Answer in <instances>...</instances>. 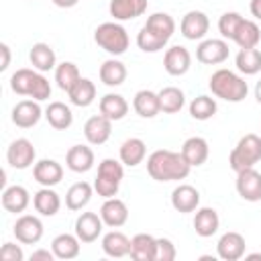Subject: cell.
Here are the masks:
<instances>
[{"mask_svg":"<svg viewBox=\"0 0 261 261\" xmlns=\"http://www.w3.org/2000/svg\"><path fill=\"white\" fill-rule=\"evenodd\" d=\"M192 165L186 161V157L175 151L159 149L153 151L147 159V171L155 181H179L190 175Z\"/></svg>","mask_w":261,"mask_h":261,"instance_id":"6da1fadb","label":"cell"},{"mask_svg":"<svg viewBox=\"0 0 261 261\" xmlns=\"http://www.w3.org/2000/svg\"><path fill=\"white\" fill-rule=\"evenodd\" d=\"M10 90L18 96H29L37 102L41 100H47L51 96V84L49 80L41 73V71H35V69H16L10 77Z\"/></svg>","mask_w":261,"mask_h":261,"instance_id":"7a4b0ae2","label":"cell"},{"mask_svg":"<svg viewBox=\"0 0 261 261\" xmlns=\"http://www.w3.org/2000/svg\"><path fill=\"white\" fill-rule=\"evenodd\" d=\"M208 86H210V92L216 98L226 100V102H241V100L247 98V92H249L247 82L239 73H234L230 69H224V67L216 69L210 75Z\"/></svg>","mask_w":261,"mask_h":261,"instance_id":"3957f363","label":"cell"},{"mask_svg":"<svg viewBox=\"0 0 261 261\" xmlns=\"http://www.w3.org/2000/svg\"><path fill=\"white\" fill-rule=\"evenodd\" d=\"M261 161V137L255 133H249L239 139L237 147L228 155V163L232 171H243L249 167H255V163Z\"/></svg>","mask_w":261,"mask_h":261,"instance_id":"277c9868","label":"cell"},{"mask_svg":"<svg viewBox=\"0 0 261 261\" xmlns=\"http://www.w3.org/2000/svg\"><path fill=\"white\" fill-rule=\"evenodd\" d=\"M122 161L116 159H102L98 165V175L94 179V192L102 198H114L118 194L120 181L124 177Z\"/></svg>","mask_w":261,"mask_h":261,"instance_id":"5b68a950","label":"cell"},{"mask_svg":"<svg viewBox=\"0 0 261 261\" xmlns=\"http://www.w3.org/2000/svg\"><path fill=\"white\" fill-rule=\"evenodd\" d=\"M94 41L98 47H102L106 53L110 55H122L128 49V33L122 24L118 22H102L96 31H94Z\"/></svg>","mask_w":261,"mask_h":261,"instance_id":"8992f818","label":"cell"},{"mask_svg":"<svg viewBox=\"0 0 261 261\" xmlns=\"http://www.w3.org/2000/svg\"><path fill=\"white\" fill-rule=\"evenodd\" d=\"M37 151L29 139H14L6 149V161L14 169H27L35 163Z\"/></svg>","mask_w":261,"mask_h":261,"instance_id":"52a82bcc","label":"cell"},{"mask_svg":"<svg viewBox=\"0 0 261 261\" xmlns=\"http://www.w3.org/2000/svg\"><path fill=\"white\" fill-rule=\"evenodd\" d=\"M228 43L224 39H206L196 49V59L204 65H218L228 59Z\"/></svg>","mask_w":261,"mask_h":261,"instance_id":"ba28073f","label":"cell"},{"mask_svg":"<svg viewBox=\"0 0 261 261\" xmlns=\"http://www.w3.org/2000/svg\"><path fill=\"white\" fill-rule=\"evenodd\" d=\"M12 232H14V237H16L18 243H22V245H35L43 237V222H41L39 216L22 214V216L16 218Z\"/></svg>","mask_w":261,"mask_h":261,"instance_id":"9c48e42d","label":"cell"},{"mask_svg":"<svg viewBox=\"0 0 261 261\" xmlns=\"http://www.w3.org/2000/svg\"><path fill=\"white\" fill-rule=\"evenodd\" d=\"M237 192L247 202L261 200V173L255 167L243 169L237 173Z\"/></svg>","mask_w":261,"mask_h":261,"instance_id":"30bf717a","label":"cell"},{"mask_svg":"<svg viewBox=\"0 0 261 261\" xmlns=\"http://www.w3.org/2000/svg\"><path fill=\"white\" fill-rule=\"evenodd\" d=\"M245 237L237 230H228L224 232L220 239H218V245H216V253L220 259L224 261H239L243 255H245Z\"/></svg>","mask_w":261,"mask_h":261,"instance_id":"8fae6325","label":"cell"},{"mask_svg":"<svg viewBox=\"0 0 261 261\" xmlns=\"http://www.w3.org/2000/svg\"><path fill=\"white\" fill-rule=\"evenodd\" d=\"M210 29V20L208 16L202 12V10H190L184 14L181 18V24H179V31L186 39L190 41H198V39H204L206 33Z\"/></svg>","mask_w":261,"mask_h":261,"instance_id":"7c38bea8","label":"cell"},{"mask_svg":"<svg viewBox=\"0 0 261 261\" xmlns=\"http://www.w3.org/2000/svg\"><path fill=\"white\" fill-rule=\"evenodd\" d=\"M112 135V120L104 114H94L84 124V137L90 145H104Z\"/></svg>","mask_w":261,"mask_h":261,"instance_id":"4fadbf2b","label":"cell"},{"mask_svg":"<svg viewBox=\"0 0 261 261\" xmlns=\"http://www.w3.org/2000/svg\"><path fill=\"white\" fill-rule=\"evenodd\" d=\"M104 220L96 212H82L75 218V234L82 243H94L102 234Z\"/></svg>","mask_w":261,"mask_h":261,"instance_id":"5bb4252c","label":"cell"},{"mask_svg":"<svg viewBox=\"0 0 261 261\" xmlns=\"http://www.w3.org/2000/svg\"><path fill=\"white\" fill-rule=\"evenodd\" d=\"M190 65H192V55L181 45L169 47L165 51V55H163V67H165V71L169 75H175V77L177 75H184V73H188Z\"/></svg>","mask_w":261,"mask_h":261,"instance_id":"9a60e30c","label":"cell"},{"mask_svg":"<svg viewBox=\"0 0 261 261\" xmlns=\"http://www.w3.org/2000/svg\"><path fill=\"white\" fill-rule=\"evenodd\" d=\"M43 116V110L37 100H20L12 108V122L18 128H33Z\"/></svg>","mask_w":261,"mask_h":261,"instance_id":"2e32d148","label":"cell"},{"mask_svg":"<svg viewBox=\"0 0 261 261\" xmlns=\"http://www.w3.org/2000/svg\"><path fill=\"white\" fill-rule=\"evenodd\" d=\"M33 177L45 188H53L63 179V167L55 159H41L33 165Z\"/></svg>","mask_w":261,"mask_h":261,"instance_id":"e0dca14e","label":"cell"},{"mask_svg":"<svg viewBox=\"0 0 261 261\" xmlns=\"http://www.w3.org/2000/svg\"><path fill=\"white\" fill-rule=\"evenodd\" d=\"M100 216H102V220H104L106 226L118 228V226L126 224V220H128V208L116 196L114 198H106L104 204H102V208H100Z\"/></svg>","mask_w":261,"mask_h":261,"instance_id":"ac0fdd59","label":"cell"},{"mask_svg":"<svg viewBox=\"0 0 261 261\" xmlns=\"http://www.w3.org/2000/svg\"><path fill=\"white\" fill-rule=\"evenodd\" d=\"M171 206L181 214L194 212L200 206V192L190 184H179L171 192Z\"/></svg>","mask_w":261,"mask_h":261,"instance_id":"d6986e66","label":"cell"},{"mask_svg":"<svg viewBox=\"0 0 261 261\" xmlns=\"http://www.w3.org/2000/svg\"><path fill=\"white\" fill-rule=\"evenodd\" d=\"M65 165L75 173H86L94 167V151L88 145H73L65 155Z\"/></svg>","mask_w":261,"mask_h":261,"instance_id":"ffe728a7","label":"cell"},{"mask_svg":"<svg viewBox=\"0 0 261 261\" xmlns=\"http://www.w3.org/2000/svg\"><path fill=\"white\" fill-rule=\"evenodd\" d=\"M181 155L186 157V161L192 167H198V165L206 163V159L210 155L208 141L204 137H190V139H186L184 145H181Z\"/></svg>","mask_w":261,"mask_h":261,"instance_id":"44dd1931","label":"cell"},{"mask_svg":"<svg viewBox=\"0 0 261 261\" xmlns=\"http://www.w3.org/2000/svg\"><path fill=\"white\" fill-rule=\"evenodd\" d=\"M147 0H110V16L114 20H130L147 10Z\"/></svg>","mask_w":261,"mask_h":261,"instance_id":"7402d4cb","label":"cell"},{"mask_svg":"<svg viewBox=\"0 0 261 261\" xmlns=\"http://www.w3.org/2000/svg\"><path fill=\"white\" fill-rule=\"evenodd\" d=\"M29 202H31L29 190L22 188V186H8L2 192V206H4L6 212L20 214L29 208Z\"/></svg>","mask_w":261,"mask_h":261,"instance_id":"603a6c76","label":"cell"},{"mask_svg":"<svg viewBox=\"0 0 261 261\" xmlns=\"http://www.w3.org/2000/svg\"><path fill=\"white\" fill-rule=\"evenodd\" d=\"M133 108L139 116L143 118H153L161 112V104H159V94L153 90H139L133 98Z\"/></svg>","mask_w":261,"mask_h":261,"instance_id":"cb8c5ba5","label":"cell"},{"mask_svg":"<svg viewBox=\"0 0 261 261\" xmlns=\"http://www.w3.org/2000/svg\"><path fill=\"white\" fill-rule=\"evenodd\" d=\"M29 59L33 63V67L41 73L45 71H51L57 67V57H55V51L51 49V45L47 43H35L29 51Z\"/></svg>","mask_w":261,"mask_h":261,"instance_id":"d4e9b609","label":"cell"},{"mask_svg":"<svg viewBox=\"0 0 261 261\" xmlns=\"http://www.w3.org/2000/svg\"><path fill=\"white\" fill-rule=\"evenodd\" d=\"M33 206L41 216H55L61 208V198L53 188H41L33 196Z\"/></svg>","mask_w":261,"mask_h":261,"instance_id":"484cf974","label":"cell"},{"mask_svg":"<svg viewBox=\"0 0 261 261\" xmlns=\"http://www.w3.org/2000/svg\"><path fill=\"white\" fill-rule=\"evenodd\" d=\"M102 251L114 259L126 257L130 253V239L120 230H110L102 237Z\"/></svg>","mask_w":261,"mask_h":261,"instance_id":"4316f807","label":"cell"},{"mask_svg":"<svg viewBox=\"0 0 261 261\" xmlns=\"http://www.w3.org/2000/svg\"><path fill=\"white\" fill-rule=\"evenodd\" d=\"M118 155H120V161H122L124 165L137 167L139 163H143V159H145V155H147V145H145L143 139L130 137V139H126V141L120 145Z\"/></svg>","mask_w":261,"mask_h":261,"instance_id":"83f0119b","label":"cell"},{"mask_svg":"<svg viewBox=\"0 0 261 261\" xmlns=\"http://www.w3.org/2000/svg\"><path fill=\"white\" fill-rule=\"evenodd\" d=\"M220 226V218H218V212L214 208H200L196 210V216H194V230L198 237L202 239H208L212 237Z\"/></svg>","mask_w":261,"mask_h":261,"instance_id":"f1b7e54d","label":"cell"},{"mask_svg":"<svg viewBox=\"0 0 261 261\" xmlns=\"http://www.w3.org/2000/svg\"><path fill=\"white\" fill-rule=\"evenodd\" d=\"M80 239L77 234H69V232H61L53 239L51 243V251L55 253V259H75L80 255Z\"/></svg>","mask_w":261,"mask_h":261,"instance_id":"f546056e","label":"cell"},{"mask_svg":"<svg viewBox=\"0 0 261 261\" xmlns=\"http://www.w3.org/2000/svg\"><path fill=\"white\" fill-rule=\"evenodd\" d=\"M155 243L157 239L147 234V232H139L130 239V257L135 261H155Z\"/></svg>","mask_w":261,"mask_h":261,"instance_id":"4dcf8cb0","label":"cell"},{"mask_svg":"<svg viewBox=\"0 0 261 261\" xmlns=\"http://www.w3.org/2000/svg\"><path fill=\"white\" fill-rule=\"evenodd\" d=\"M100 80L104 86L108 88H116V86H122L124 80H126V65L118 59H106L102 65H100Z\"/></svg>","mask_w":261,"mask_h":261,"instance_id":"1f68e13d","label":"cell"},{"mask_svg":"<svg viewBox=\"0 0 261 261\" xmlns=\"http://www.w3.org/2000/svg\"><path fill=\"white\" fill-rule=\"evenodd\" d=\"M45 118H47V122H49L53 128L65 130V128H69L71 122H73V112H71V108H69L67 104H63V102H51V104L45 108Z\"/></svg>","mask_w":261,"mask_h":261,"instance_id":"d6a6232c","label":"cell"},{"mask_svg":"<svg viewBox=\"0 0 261 261\" xmlns=\"http://www.w3.org/2000/svg\"><path fill=\"white\" fill-rule=\"evenodd\" d=\"M143 27H147L153 35H157L159 39H163L165 43L171 39V35L175 33V20L167 14V12H153L149 18H147V22L143 24Z\"/></svg>","mask_w":261,"mask_h":261,"instance_id":"836d02e7","label":"cell"},{"mask_svg":"<svg viewBox=\"0 0 261 261\" xmlns=\"http://www.w3.org/2000/svg\"><path fill=\"white\" fill-rule=\"evenodd\" d=\"M128 112V102L120 94H104L100 98V114L110 120H120Z\"/></svg>","mask_w":261,"mask_h":261,"instance_id":"e575fe53","label":"cell"},{"mask_svg":"<svg viewBox=\"0 0 261 261\" xmlns=\"http://www.w3.org/2000/svg\"><path fill=\"white\" fill-rule=\"evenodd\" d=\"M92 194H94V186H90L88 181H77L65 192V206L69 210H82L92 200Z\"/></svg>","mask_w":261,"mask_h":261,"instance_id":"d590c367","label":"cell"},{"mask_svg":"<svg viewBox=\"0 0 261 261\" xmlns=\"http://www.w3.org/2000/svg\"><path fill=\"white\" fill-rule=\"evenodd\" d=\"M241 49H251V47H257V43L261 41V29L257 27L255 20H247L243 18L237 33H234V39H232Z\"/></svg>","mask_w":261,"mask_h":261,"instance_id":"8d00e7d4","label":"cell"},{"mask_svg":"<svg viewBox=\"0 0 261 261\" xmlns=\"http://www.w3.org/2000/svg\"><path fill=\"white\" fill-rule=\"evenodd\" d=\"M67 96H69L71 104H75V106H80V108H86V106H90V104L94 102V98H96V86H94L92 80L80 77V80L75 82V86L67 92Z\"/></svg>","mask_w":261,"mask_h":261,"instance_id":"74e56055","label":"cell"},{"mask_svg":"<svg viewBox=\"0 0 261 261\" xmlns=\"http://www.w3.org/2000/svg\"><path fill=\"white\" fill-rule=\"evenodd\" d=\"M237 69L245 75H255L261 71V51L257 47H251V49H241L237 53Z\"/></svg>","mask_w":261,"mask_h":261,"instance_id":"f35d334b","label":"cell"},{"mask_svg":"<svg viewBox=\"0 0 261 261\" xmlns=\"http://www.w3.org/2000/svg\"><path fill=\"white\" fill-rule=\"evenodd\" d=\"M159 94V104H161V112H167V114H175L184 108L186 104V96L179 88L175 86H167L163 90L157 92Z\"/></svg>","mask_w":261,"mask_h":261,"instance_id":"ab89813d","label":"cell"},{"mask_svg":"<svg viewBox=\"0 0 261 261\" xmlns=\"http://www.w3.org/2000/svg\"><path fill=\"white\" fill-rule=\"evenodd\" d=\"M80 77H82L80 75V69L71 61H63V63H59L55 67V82H57L59 90H63V92H69Z\"/></svg>","mask_w":261,"mask_h":261,"instance_id":"60d3db41","label":"cell"},{"mask_svg":"<svg viewBox=\"0 0 261 261\" xmlns=\"http://www.w3.org/2000/svg\"><path fill=\"white\" fill-rule=\"evenodd\" d=\"M216 100L214 98H210V96H196L192 102H190V114H192V118H196V120H208V118H212L214 114H216Z\"/></svg>","mask_w":261,"mask_h":261,"instance_id":"b9f144b4","label":"cell"},{"mask_svg":"<svg viewBox=\"0 0 261 261\" xmlns=\"http://www.w3.org/2000/svg\"><path fill=\"white\" fill-rule=\"evenodd\" d=\"M137 45H139V49L145 51V53H155V51L163 49L167 43H165L163 39H159L157 35H153L147 27H141V31H139V35H137Z\"/></svg>","mask_w":261,"mask_h":261,"instance_id":"7bdbcfd3","label":"cell"},{"mask_svg":"<svg viewBox=\"0 0 261 261\" xmlns=\"http://www.w3.org/2000/svg\"><path fill=\"white\" fill-rule=\"evenodd\" d=\"M241 20H243V16H241L239 12H224V14L218 18V31H220L222 39L232 41L237 29H239V24H241Z\"/></svg>","mask_w":261,"mask_h":261,"instance_id":"ee69618b","label":"cell"},{"mask_svg":"<svg viewBox=\"0 0 261 261\" xmlns=\"http://www.w3.org/2000/svg\"><path fill=\"white\" fill-rule=\"evenodd\" d=\"M177 257L175 245L169 239H157L155 243V261H173Z\"/></svg>","mask_w":261,"mask_h":261,"instance_id":"f6af8a7d","label":"cell"},{"mask_svg":"<svg viewBox=\"0 0 261 261\" xmlns=\"http://www.w3.org/2000/svg\"><path fill=\"white\" fill-rule=\"evenodd\" d=\"M0 259H2V261H22V259H24V253H22L20 245L4 243L2 249H0Z\"/></svg>","mask_w":261,"mask_h":261,"instance_id":"bcb514c9","label":"cell"},{"mask_svg":"<svg viewBox=\"0 0 261 261\" xmlns=\"http://www.w3.org/2000/svg\"><path fill=\"white\" fill-rule=\"evenodd\" d=\"M0 53H2V61H0V71H6L10 65V47L6 43H0Z\"/></svg>","mask_w":261,"mask_h":261,"instance_id":"7dc6e473","label":"cell"},{"mask_svg":"<svg viewBox=\"0 0 261 261\" xmlns=\"http://www.w3.org/2000/svg\"><path fill=\"white\" fill-rule=\"evenodd\" d=\"M31 259H33V261H37V259H45V261H53V259H55V253H53V251H47V249H39V251H33V255H31Z\"/></svg>","mask_w":261,"mask_h":261,"instance_id":"c3c4849f","label":"cell"},{"mask_svg":"<svg viewBox=\"0 0 261 261\" xmlns=\"http://www.w3.org/2000/svg\"><path fill=\"white\" fill-rule=\"evenodd\" d=\"M249 10H251V14H253L257 20H261V0H251Z\"/></svg>","mask_w":261,"mask_h":261,"instance_id":"681fc988","label":"cell"},{"mask_svg":"<svg viewBox=\"0 0 261 261\" xmlns=\"http://www.w3.org/2000/svg\"><path fill=\"white\" fill-rule=\"evenodd\" d=\"M80 0H53V4L55 6H59V8H71V6H75Z\"/></svg>","mask_w":261,"mask_h":261,"instance_id":"f907efd6","label":"cell"},{"mask_svg":"<svg viewBox=\"0 0 261 261\" xmlns=\"http://www.w3.org/2000/svg\"><path fill=\"white\" fill-rule=\"evenodd\" d=\"M255 98H257V102L261 104V80H259L257 86H255Z\"/></svg>","mask_w":261,"mask_h":261,"instance_id":"816d5d0a","label":"cell"},{"mask_svg":"<svg viewBox=\"0 0 261 261\" xmlns=\"http://www.w3.org/2000/svg\"><path fill=\"white\" fill-rule=\"evenodd\" d=\"M247 259H261V253H253V255H247Z\"/></svg>","mask_w":261,"mask_h":261,"instance_id":"f5cc1de1","label":"cell"}]
</instances>
